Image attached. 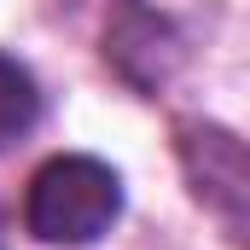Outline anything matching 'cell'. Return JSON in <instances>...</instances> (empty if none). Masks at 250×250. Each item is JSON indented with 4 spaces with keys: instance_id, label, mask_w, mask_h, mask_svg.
I'll return each instance as SVG.
<instances>
[{
    "instance_id": "1",
    "label": "cell",
    "mask_w": 250,
    "mask_h": 250,
    "mask_svg": "<svg viewBox=\"0 0 250 250\" xmlns=\"http://www.w3.org/2000/svg\"><path fill=\"white\" fill-rule=\"evenodd\" d=\"M123 215V181L99 157H53L35 169L23 198V227L41 245H93Z\"/></svg>"
},
{
    "instance_id": "2",
    "label": "cell",
    "mask_w": 250,
    "mask_h": 250,
    "mask_svg": "<svg viewBox=\"0 0 250 250\" xmlns=\"http://www.w3.org/2000/svg\"><path fill=\"white\" fill-rule=\"evenodd\" d=\"M175 157L187 175L192 198L215 215L233 250H250V146L221 123L181 117L175 123Z\"/></svg>"
},
{
    "instance_id": "3",
    "label": "cell",
    "mask_w": 250,
    "mask_h": 250,
    "mask_svg": "<svg viewBox=\"0 0 250 250\" xmlns=\"http://www.w3.org/2000/svg\"><path fill=\"white\" fill-rule=\"evenodd\" d=\"M41 117V93H35V76L23 70L18 59H6L0 53V151L18 140V134H29Z\"/></svg>"
},
{
    "instance_id": "4",
    "label": "cell",
    "mask_w": 250,
    "mask_h": 250,
    "mask_svg": "<svg viewBox=\"0 0 250 250\" xmlns=\"http://www.w3.org/2000/svg\"><path fill=\"white\" fill-rule=\"evenodd\" d=\"M0 250H6V221H0Z\"/></svg>"
}]
</instances>
